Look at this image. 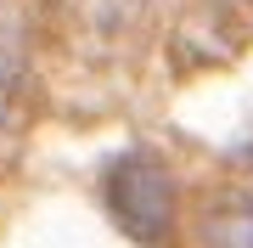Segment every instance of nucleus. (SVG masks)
<instances>
[{
    "label": "nucleus",
    "instance_id": "nucleus-1",
    "mask_svg": "<svg viewBox=\"0 0 253 248\" xmlns=\"http://www.w3.org/2000/svg\"><path fill=\"white\" fill-rule=\"evenodd\" d=\"M101 198H107L113 220L135 243H163L174 226V175L152 147L118 152L101 175Z\"/></svg>",
    "mask_w": 253,
    "mask_h": 248
},
{
    "label": "nucleus",
    "instance_id": "nucleus-2",
    "mask_svg": "<svg viewBox=\"0 0 253 248\" xmlns=\"http://www.w3.org/2000/svg\"><path fill=\"white\" fill-rule=\"evenodd\" d=\"M203 237H208V248H253V198L208 203Z\"/></svg>",
    "mask_w": 253,
    "mask_h": 248
}]
</instances>
